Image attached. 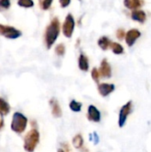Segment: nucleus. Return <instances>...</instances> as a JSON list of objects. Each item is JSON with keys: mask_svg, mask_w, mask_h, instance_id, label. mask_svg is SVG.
Listing matches in <instances>:
<instances>
[{"mask_svg": "<svg viewBox=\"0 0 151 152\" xmlns=\"http://www.w3.org/2000/svg\"><path fill=\"white\" fill-rule=\"evenodd\" d=\"M4 114L0 111V130L4 127Z\"/></svg>", "mask_w": 151, "mask_h": 152, "instance_id": "nucleus-27", "label": "nucleus"}, {"mask_svg": "<svg viewBox=\"0 0 151 152\" xmlns=\"http://www.w3.org/2000/svg\"><path fill=\"white\" fill-rule=\"evenodd\" d=\"M65 52H66V48H65V45L63 44H59V45H56V47H55V53L58 56L62 57L65 54Z\"/></svg>", "mask_w": 151, "mask_h": 152, "instance_id": "nucleus-21", "label": "nucleus"}, {"mask_svg": "<svg viewBox=\"0 0 151 152\" xmlns=\"http://www.w3.org/2000/svg\"><path fill=\"white\" fill-rule=\"evenodd\" d=\"M70 2L71 0H60V4L62 8H65L70 4Z\"/></svg>", "mask_w": 151, "mask_h": 152, "instance_id": "nucleus-26", "label": "nucleus"}, {"mask_svg": "<svg viewBox=\"0 0 151 152\" xmlns=\"http://www.w3.org/2000/svg\"><path fill=\"white\" fill-rule=\"evenodd\" d=\"M89 66H90V64H89L88 57L85 53H81L78 56V68H79V69H81L82 71H85V72L88 71Z\"/></svg>", "mask_w": 151, "mask_h": 152, "instance_id": "nucleus-14", "label": "nucleus"}, {"mask_svg": "<svg viewBox=\"0 0 151 152\" xmlns=\"http://www.w3.org/2000/svg\"><path fill=\"white\" fill-rule=\"evenodd\" d=\"M87 118L90 121H93L95 123H98L101 121V112L94 105H90L88 107Z\"/></svg>", "mask_w": 151, "mask_h": 152, "instance_id": "nucleus-10", "label": "nucleus"}, {"mask_svg": "<svg viewBox=\"0 0 151 152\" xmlns=\"http://www.w3.org/2000/svg\"><path fill=\"white\" fill-rule=\"evenodd\" d=\"M11 110V107L9 105V103L3 98L0 97V111L4 114V115H7Z\"/></svg>", "mask_w": 151, "mask_h": 152, "instance_id": "nucleus-17", "label": "nucleus"}, {"mask_svg": "<svg viewBox=\"0 0 151 152\" xmlns=\"http://www.w3.org/2000/svg\"><path fill=\"white\" fill-rule=\"evenodd\" d=\"M28 125V118L20 112H14L11 122V129L15 134H22Z\"/></svg>", "mask_w": 151, "mask_h": 152, "instance_id": "nucleus-2", "label": "nucleus"}, {"mask_svg": "<svg viewBox=\"0 0 151 152\" xmlns=\"http://www.w3.org/2000/svg\"><path fill=\"white\" fill-rule=\"evenodd\" d=\"M17 4L19 6L24 7V8H31L35 4L33 0H18Z\"/></svg>", "mask_w": 151, "mask_h": 152, "instance_id": "nucleus-20", "label": "nucleus"}, {"mask_svg": "<svg viewBox=\"0 0 151 152\" xmlns=\"http://www.w3.org/2000/svg\"><path fill=\"white\" fill-rule=\"evenodd\" d=\"M53 0H41V7L43 10H48L52 4H53Z\"/></svg>", "mask_w": 151, "mask_h": 152, "instance_id": "nucleus-23", "label": "nucleus"}, {"mask_svg": "<svg viewBox=\"0 0 151 152\" xmlns=\"http://www.w3.org/2000/svg\"><path fill=\"white\" fill-rule=\"evenodd\" d=\"M144 4V0H124V5L129 10H138Z\"/></svg>", "mask_w": 151, "mask_h": 152, "instance_id": "nucleus-13", "label": "nucleus"}, {"mask_svg": "<svg viewBox=\"0 0 151 152\" xmlns=\"http://www.w3.org/2000/svg\"><path fill=\"white\" fill-rule=\"evenodd\" d=\"M49 104L52 109V114L54 118H61L62 116L61 108L59 104V102L55 98H52L49 101Z\"/></svg>", "mask_w": 151, "mask_h": 152, "instance_id": "nucleus-12", "label": "nucleus"}, {"mask_svg": "<svg viewBox=\"0 0 151 152\" xmlns=\"http://www.w3.org/2000/svg\"><path fill=\"white\" fill-rule=\"evenodd\" d=\"M57 152H65V151H64L63 150H61V149H59V150H58V151H57Z\"/></svg>", "mask_w": 151, "mask_h": 152, "instance_id": "nucleus-29", "label": "nucleus"}, {"mask_svg": "<svg viewBox=\"0 0 151 152\" xmlns=\"http://www.w3.org/2000/svg\"><path fill=\"white\" fill-rule=\"evenodd\" d=\"M82 105L83 104L81 102H78L75 100H72L69 102V109L74 112H80L81 109H82Z\"/></svg>", "mask_w": 151, "mask_h": 152, "instance_id": "nucleus-19", "label": "nucleus"}, {"mask_svg": "<svg viewBox=\"0 0 151 152\" xmlns=\"http://www.w3.org/2000/svg\"><path fill=\"white\" fill-rule=\"evenodd\" d=\"M93 134V137H94V139H93V140H94V144H98V142H99V141H100V140H99V136H98L97 133H96V132H94Z\"/></svg>", "mask_w": 151, "mask_h": 152, "instance_id": "nucleus-28", "label": "nucleus"}, {"mask_svg": "<svg viewBox=\"0 0 151 152\" xmlns=\"http://www.w3.org/2000/svg\"><path fill=\"white\" fill-rule=\"evenodd\" d=\"M132 110H133V102L132 101L126 102L121 108V110L119 111V118H118L119 127H123L125 125V122L127 120V117L132 112Z\"/></svg>", "mask_w": 151, "mask_h": 152, "instance_id": "nucleus-6", "label": "nucleus"}, {"mask_svg": "<svg viewBox=\"0 0 151 152\" xmlns=\"http://www.w3.org/2000/svg\"><path fill=\"white\" fill-rule=\"evenodd\" d=\"M60 32H61L60 20L57 17H54L51 20L50 24L46 27L44 32V44L47 49H50L54 45L57 38L59 37Z\"/></svg>", "mask_w": 151, "mask_h": 152, "instance_id": "nucleus-1", "label": "nucleus"}, {"mask_svg": "<svg viewBox=\"0 0 151 152\" xmlns=\"http://www.w3.org/2000/svg\"><path fill=\"white\" fill-rule=\"evenodd\" d=\"M142 33L139 29L136 28H132L130 30H128L125 34V43L129 47H132L134 45L135 42L141 37Z\"/></svg>", "mask_w": 151, "mask_h": 152, "instance_id": "nucleus-7", "label": "nucleus"}, {"mask_svg": "<svg viewBox=\"0 0 151 152\" xmlns=\"http://www.w3.org/2000/svg\"><path fill=\"white\" fill-rule=\"evenodd\" d=\"M131 19L134 21H137L139 23H144L147 20V14L142 10H133L131 12Z\"/></svg>", "mask_w": 151, "mask_h": 152, "instance_id": "nucleus-11", "label": "nucleus"}, {"mask_svg": "<svg viewBox=\"0 0 151 152\" xmlns=\"http://www.w3.org/2000/svg\"><path fill=\"white\" fill-rule=\"evenodd\" d=\"M40 134L36 129H31L24 137L23 148L27 152H34L39 143Z\"/></svg>", "mask_w": 151, "mask_h": 152, "instance_id": "nucleus-3", "label": "nucleus"}, {"mask_svg": "<svg viewBox=\"0 0 151 152\" xmlns=\"http://www.w3.org/2000/svg\"><path fill=\"white\" fill-rule=\"evenodd\" d=\"M110 48L112 50V53L117 54V55L123 54L124 52H125V49H124L123 45L121 44H119V43H117V42H112Z\"/></svg>", "mask_w": 151, "mask_h": 152, "instance_id": "nucleus-16", "label": "nucleus"}, {"mask_svg": "<svg viewBox=\"0 0 151 152\" xmlns=\"http://www.w3.org/2000/svg\"><path fill=\"white\" fill-rule=\"evenodd\" d=\"M98 46L102 50V51H107L109 48H110L111 46V44H112V41L106 36H103V37H101L99 39H98Z\"/></svg>", "mask_w": 151, "mask_h": 152, "instance_id": "nucleus-15", "label": "nucleus"}, {"mask_svg": "<svg viewBox=\"0 0 151 152\" xmlns=\"http://www.w3.org/2000/svg\"><path fill=\"white\" fill-rule=\"evenodd\" d=\"M125 34H126V32L125 31L124 28H118L116 33L117 39H119V40H123L125 37Z\"/></svg>", "mask_w": 151, "mask_h": 152, "instance_id": "nucleus-25", "label": "nucleus"}, {"mask_svg": "<svg viewBox=\"0 0 151 152\" xmlns=\"http://www.w3.org/2000/svg\"><path fill=\"white\" fill-rule=\"evenodd\" d=\"M11 2L10 0H0V9L1 10H6L10 7Z\"/></svg>", "mask_w": 151, "mask_h": 152, "instance_id": "nucleus-24", "label": "nucleus"}, {"mask_svg": "<svg viewBox=\"0 0 151 152\" xmlns=\"http://www.w3.org/2000/svg\"><path fill=\"white\" fill-rule=\"evenodd\" d=\"M100 75L103 78H110L112 76V69L110 64L109 63L107 59H103L101 62V66L99 69Z\"/></svg>", "mask_w": 151, "mask_h": 152, "instance_id": "nucleus-8", "label": "nucleus"}, {"mask_svg": "<svg viewBox=\"0 0 151 152\" xmlns=\"http://www.w3.org/2000/svg\"><path fill=\"white\" fill-rule=\"evenodd\" d=\"M0 35L10 39H16L21 36V31L14 27L0 23Z\"/></svg>", "mask_w": 151, "mask_h": 152, "instance_id": "nucleus-5", "label": "nucleus"}, {"mask_svg": "<svg viewBox=\"0 0 151 152\" xmlns=\"http://www.w3.org/2000/svg\"><path fill=\"white\" fill-rule=\"evenodd\" d=\"M91 76H92V78L94 82H96L97 84H99L100 82V77H101V75H100V71L97 68H93L91 71Z\"/></svg>", "mask_w": 151, "mask_h": 152, "instance_id": "nucleus-22", "label": "nucleus"}, {"mask_svg": "<svg viewBox=\"0 0 151 152\" xmlns=\"http://www.w3.org/2000/svg\"><path fill=\"white\" fill-rule=\"evenodd\" d=\"M75 26H76V21L74 19V16L71 13H69L62 24V33L67 38H70L74 33L75 30Z\"/></svg>", "mask_w": 151, "mask_h": 152, "instance_id": "nucleus-4", "label": "nucleus"}, {"mask_svg": "<svg viewBox=\"0 0 151 152\" xmlns=\"http://www.w3.org/2000/svg\"><path fill=\"white\" fill-rule=\"evenodd\" d=\"M72 143H73V146L76 148V149H80L82 148L83 144H84V140H83V137L81 134H77L73 140H72Z\"/></svg>", "mask_w": 151, "mask_h": 152, "instance_id": "nucleus-18", "label": "nucleus"}, {"mask_svg": "<svg viewBox=\"0 0 151 152\" xmlns=\"http://www.w3.org/2000/svg\"><path fill=\"white\" fill-rule=\"evenodd\" d=\"M115 85L109 83H101L98 85V92L102 97H106L109 95L111 93L115 91Z\"/></svg>", "mask_w": 151, "mask_h": 152, "instance_id": "nucleus-9", "label": "nucleus"}]
</instances>
